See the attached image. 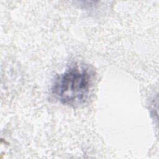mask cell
Segmentation results:
<instances>
[{"instance_id": "obj_1", "label": "cell", "mask_w": 159, "mask_h": 159, "mask_svg": "<svg viewBox=\"0 0 159 159\" xmlns=\"http://www.w3.org/2000/svg\"><path fill=\"white\" fill-rule=\"evenodd\" d=\"M94 80V71L86 65L70 66L54 81L52 92L61 104L79 106L88 100Z\"/></svg>"}]
</instances>
